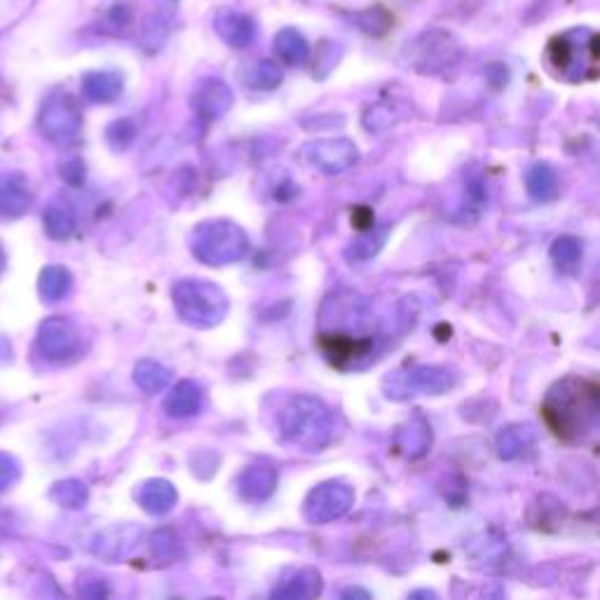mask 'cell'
<instances>
[{
	"mask_svg": "<svg viewBox=\"0 0 600 600\" xmlns=\"http://www.w3.org/2000/svg\"><path fill=\"white\" fill-rule=\"evenodd\" d=\"M598 411V385L593 380L570 375V378L558 380L549 390L542 404V420L547 422L551 434L572 443L591 434L598 422Z\"/></svg>",
	"mask_w": 600,
	"mask_h": 600,
	"instance_id": "6da1fadb",
	"label": "cell"
},
{
	"mask_svg": "<svg viewBox=\"0 0 600 600\" xmlns=\"http://www.w3.org/2000/svg\"><path fill=\"white\" fill-rule=\"evenodd\" d=\"M279 439L317 453L333 439V415L322 401L308 394L293 397L277 415Z\"/></svg>",
	"mask_w": 600,
	"mask_h": 600,
	"instance_id": "7a4b0ae2",
	"label": "cell"
},
{
	"mask_svg": "<svg viewBox=\"0 0 600 600\" xmlns=\"http://www.w3.org/2000/svg\"><path fill=\"white\" fill-rule=\"evenodd\" d=\"M544 57L556 78L568 83L593 80L598 73V36L589 29L558 33L549 40Z\"/></svg>",
	"mask_w": 600,
	"mask_h": 600,
	"instance_id": "3957f363",
	"label": "cell"
},
{
	"mask_svg": "<svg viewBox=\"0 0 600 600\" xmlns=\"http://www.w3.org/2000/svg\"><path fill=\"white\" fill-rule=\"evenodd\" d=\"M174 305L183 322L195 329H211L228 315V296L204 279H183L174 286Z\"/></svg>",
	"mask_w": 600,
	"mask_h": 600,
	"instance_id": "277c9868",
	"label": "cell"
},
{
	"mask_svg": "<svg viewBox=\"0 0 600 600\" xmlns=\"http://www.w3.org/2000/svg\"><path fill=\"white\" fill-rule=\"evenodd\" d=\"M249 240L240 225L230 221L202 223L193 235V254L207 265H230L247 254Z\"/></svg>",
	"mask_w": 600,
	"mask_h": 600,
	"instance_id": "5b68a950",
	"label": "cell"
},
{
	"mask_svg": "<svg viewBox=\"0 0 600 600\" xmlns=\"http://www.w3.org/2000/svg\"><path fill=\"white\" fill-rule=\"evenodd\" d=\"M462 57V45L446 29H427L406 45L408 66L420 73H441L455 66Z\"/></svg>",
	"mask_w": 600,
	"mask_h": 600,
	"instance_id": "8992f818",
	"label": "cell"
},
{
	"mask_svg": "<svg viewBox=\"0 0 600 600\" xmlns=\"http://www.w3.org/2000/svg\"><path fill=\"white\" fill-rule=\"evenodd\" d=\"M38 127L52 143H71L83 129V113L71 94H54L40 111Z\"/></svg>",
	"mask_w": 600,
	"mask_h": 600,
	"instance_id": "52a82bcc",
	"label": "cell"
},
{
	"mask_svg": "<svg viewBox=\"0 0 600 600\" xmlns=\"http://www.w3.org/2000/svg\"><path fill=\"white\" fill-rule=\"evenodd\" d=\"M36 347L47 361H68L80 354V336L68 319L50 317L40 324Z\"/></svg>",
	"mask_w": 600,
	"mask_h": 600,
	"instance_id": "ba28073f",
	"label": "cell"
},
{
	"mask_svg": "<svg viewBox=\"0 0 600 600\" xmlns=\"http://www.w3.org/2000/svg\"><path fill=\"white\" fill-rule=\"evenodd\" d=\"M354 493L350 486L338 481H329L317 486L305 500V518L310 523H329L336 521L352 507Z\"/></svg>",
	"mask_w": 600,
	"mask_h": 600,
	"instance_id": "9c48e42d",
	"label": "cell"
},
{
	"mask_svg": "<svg viewBox=\"0 0 600 600\" xmlns=\"http://www.w3.org/2000/svg\"><path fill=\"white\" fill-rule=\"evenodd\" d=\"M319 350L326 354V359L338 368L359 366L361 359L371 357L373 338L371 336H354L347 331H329L319 336Z\"/></svg>",
	"mask_w": 600,
	"mask_h": 600,
	"instance_id": "30bf717a",
	"label": "cell"
},
{
	"mask_svg": "<svg viewBox=\"0 0 600 600\" xmlns=\"http://www.w3.org/2000/svg\"><path fill=\"white\" fill-rule=\"evenodd\" d=\"M305 158L324 174H343L357 162L359 153L350 139H319L305 146Z\"/></svg>",
	"mask_w": 600,
	"mask_h": 600,
	"instance_id": "8fae6325",
	"label": "cell"
},
{
	"mask_svg": "<svg viewBox=\"0 0 600 600\" xmlns=\"http://www.w3.org/2000/svg\"><path fill=\"white\" fill-rule=\"evenodd\" d=\"M214 29L218 38L228 47H233V50H244V47H249L256 38L254 19L233 8H223L216 12Z\"/></svg>",
	"mask_w": 600,
	"mask_h": 600,
	"instance_id": "7c38bea8",
	"label": "cell"
},
{
	"mask_svg": "<svg viewBox=\"0 0 600 600\" xmlns=\"http://www.w3.org/2000/svg\"><path fill=\"white\" fill-rule=\"evenodd\" d=\"M190 104H193V108L202 118L216 120L228 113L230 106H233V90H230L223 80L207 78L193 90Z\"/></svg>",
	"mask_w": 600,
	"mask_h": 600,
	"instance_id": "4fadbf2b",
	"label": "cell"
},
{
	"mask_svg": "<svg viewBox=\"0 0 600 600\" xmlns=\"http://www.w3.org/2000/svg\"><path fill=\"white\" fill-rule=\"evenodd\" d=\"M176 15L174 0H158L155 8L148 12L141 26V45L146 52H158L167 43L169 31Z\"/></svg>",
	"mask_w": 600,
	"mask_h": 600,
	"instance_id": "5bb4252c",
	"label": "cell"
},
{
	"mask_svg": "<svg viewBox=\"0 0 600 600\" xmlns=\"http://www.w3.org/2000/svg\"><path fill=\"white\" fill-rule=\"evenodd\" d=\"M33 193L29 181L19 172L0 174V216L19 218L31 209Z\"/></svg>",
	"mask_w": 600,
	"mask_h": 600,
	"instance_id": "9a60e30c",
	"label": "cell"
},
{
	"mask_svg": "<svg viewBox=\"0 0 600 600\" xmlns=\"http://www.w3.org/2000/svg\"><path fill=\"white\" fill-rule=\"evenodd\" d=\"M136 500H139V504L148 511V514L165 516L167 511L174 509L176 490L169 481L153 479L139 486V490H136Z\"/></svg>",
	"mask_w": 600,
	"mask_h": 600,
	"instance_id": "2e32d148",
	"label": "cell"
},
{
	"mask_svg": "<svg viewBox=\"0 0 600 600\" xmlns=\"http://www.w3.org/2000/svg\"><path fill=\"white\" fill-rule=\"evenodd\" d=\"M122 75L115 71H92L83 78V94L94 104H111L122 94Z\"/></svg>",
	"mask_w": 600,
	"mask_h": 600,
	"instance_id": "e0dca14e",
	"label": "cell"
},
{
	"mask_svg": "<svg viewBox=\"0 0 600 600\" xmlns=\"http://www.w3.org/2000/svg\"><path fill=\"white\" fill-rule=\"evenodd\" d=\"M406 387L420 394H441L453 387V375L441 366H418L406 375Z\"/></svg>",
	"mask_w": 600,
	"mask_h": 600,
	"instance_id": "ac0fdd59",
	"label": "cell"
},
{
	"mask_svg": "<svg viewBox=\"0 0 600 600\" xmlns=\"http://www.w3.org/2000/svg\"><path fill=\"white\" fill-rule=\"evenodd\" d=\"M277 474L268 465H254L240 474V493L249 502H263L275 490Z\"/></svg>",
	"mask_w": 600,
	"mask_h": 600,
	"instance_id": "d6986e66",
	"label": "cell"
},
{
	"mask_svg": "<svg viewBox=\"0 0 600 600\" xmlns=\"http://www.w3.org/2000/svg\"><path fill=\"white\" fill-rule=\"evenodd\" d=\"M202 408V392L200 387L190 380H183V383L174 385L169 390L167 399H165V411L172 415V418H190Z\"/></svg>",
	"mask_w": 600,
	"mask_h": 600,
	"instance_id": "ffe728a7",
	"label": "cell"
},
{
	"mask_svg": "<svg viewBox=\"0 0 600 600\" xmlns=\"http://www.w3.org/2000/svg\"><path fill=\"white\" fill-rule=\"evenodd\" d=\"M275 52L286 66H305L310 61V45L296 29H282L275 36Z\"/></svg>",
	"mask_w": 600,
	"mask_h": 600,
	"instance_id": "44dd1931",
	"label": "cell"
},
{
	"mask_svg": "<svg viewBox=\"0 0 600 600\" xmlns=\"http://www.w3.org/2000/svg\"><path fill=\"white\" fill-rule=\"evenodd\" d=\"M71 284H73V277L66 268H61V265H47V268L40 272L38 291L47 303H57V300L68 296Z\"/></svg>",
	"mask_w": 600,
	"mask_h": 600,
	"instance_id": "7402d4cb",
	"label": "cell"
},
{
	"mask_svg": "<svg viewBox=\"0 0 600 600\" xmlns=\"http://www.w3.org/2000/svg\"><path fill=\"white\" fill-rule=\"evenodd\" d=\"M322 593V575L317 570L305 568L293 575L284 586L275 591V598H315Z\"/></svg>",
	"mask_w": 600,
	"mask_h": 600,
	"instance_id": "603a6c76",
	"label": "cell"
},
{
	"mask_svg": "<svg viewBox=\"0 0 600 600\" xmlns=\"http://www.w3.org/2000/svg\"><path fill=\"white\" fill-rule=\"evenodd\" d=\"M169 375H172V373H169L165 366L158 364V361H150V359L139 361V364H136V368H134L136 385H139L141 390L148 392V394L167 390Z\"/></svg>",
	"mask_w": 600,
	"mask_h": 600,
	"instance_id": "cb8c5ba5",
	"label": "cell"
},
{
	"mask_svg": "<svg viewBox=\"0 0 600 600\" xmlns=\"http://www.w3.org/2000/svg\"><path fill=\"white\" fill-rule=\"evenodd\" d=\"M136 537H139V533L132 528H115V530H108L106 535H101V540L97 544V554L104 556V558H122L127 554L129 549H134V542Z\"/></svg>",
	"mask_w": 600,
	"mask_h": 600,
	"instance_id": "d4e9b609",
	"label": "cell"
},
{
	"mask_svg": "<svg viewBox=\"0 0 600 600\" xmlns=\"http://www.w3.org/2000/svg\"><path fill=\"white\" fill-rule=\"evenodd\" d=\"M75 214L66 204H54L45 211V230L52 240H68L75 233Z\"/></svg>",
	"mask_w": 600,
	"mask_h": 600,
	"instance_id": "484cf974",
	"label": "cell"
},
{
	"mask_svg": "<svg viewBox=\"0 0 600 600\" xmlns=\"http://www.w3.org/2000/svg\"><path fill=\"white\" fill-rule=\"evenodd\" d=\"M50 497H52V502H57L59 507H64V509H80V507H85L90 493H87V486L83 481L66 479V481L54 483L50 490Z\"/></svg>",
	"mask_w": 600,
	"mask_h": 600,
	"instance_id": "4316f807",
	"label": "cell"
},
{
	"mask_svg": "<svg viewBox=\"0 0 600 600\" xmlns=\"http://www.w3.org/2000/svg\"><path fill=\"white\" fill-rule=\"evenodd\" d=\"M429 441H432L429 427L422 425V422H411V425L401 427L397 434V446L406 455H422L427 450Z\"/></svg>",
	"mask_w": 600,
	"mask_h": 600,
	"instance_id": "83f0119b",
	"label": "cell"
},
{
	"mask_svg": "<svg viewBox=\"0 0 600 600\" xmlns=\"http://www.w3.org/2000/svg\"><path fill=\"white\" fill-rule=\"evenodd\" d=\"M247 78H249V85L256 87V90H275V87L282 85L284 75H282V68H279L275 61L265 59L251 66Z\"/></svg>",
	"mask_w": 600,
	"mask_h": 600,
	"instance_id": "f1b7e54d",
	"label": "cell"
},
{
	"mask_svg": "<svg viewBox=\"0 0 600 600\" xmlns=\"http://www.w3.org/2000/svg\"><path fill=\"white\" fill-rule=\"evenodd\" d=\"M525 181H528L530 195L537 197V200H547L556 190V174L547 165H535L525 176Z\"/></svg>",
	"mask_w": 600,
	"mask_h": 600,
	"instance_id": "f546056e",
	"label": "cell"
},
{
	"mask_svg": "<svg viewBox=\"0 0 600 600\" xmlns=\"http://www.w3.org/2000/svg\"><path fill=\"white\" fill-rule=\"evenodd\" d=\"M551 258L565 270L575 268L582 261V244L575 237H558L554 249H551Z\"/></svg>",
	"mask_w": 600,
	"mask_h": 600,
	"instance_id": "4dcf8cb0",
	"label": "cell"
},
{
	"mask_svg": "<svg viewBox=\"0 0 600 600\" xmlns=\"http://www.w3.org/2000/svg\"><path fill=\"white\" fill-rule=\"evenodd\" d=\"M528 429L521 427H509L504 429L500 434V441H497V446H500V453L504 458H516V455H521L525 448H528Z\"/></svg>",
	"mask_w": 600,
	"mask_h": 600,
	"instance_id": "1f68e13d",
	"label": "cell"
},
{
	"mask_svg": "<svg viewBox=\"0 0 600 600\" xmlns=\"http://www.w3.org/2000/svg\"><path fill=\"white\" fill-rule=\"evenodd\" d=\"M354 22L359 24V29H361V31L371 33V36H383V33H385L387 29H390L392 17L387 15L385 10L371 8V10L359 12V15L354 17Z\"/></svg>",
	"mask_w": 600,
	"mask_h": 600,
	"instance_id": "d6a6232c",
	"label": "cell"
},
{
	"mask_svg": "<svg viewBox=\"0 0 600 600\" xmlns=\"http://www.w3.org/2000/svg\"><path fill=\"white\" fill-rule=\"evenodd\" d=\"M150 547H153V554L162 558V561H172V558L179 556V540L169 533V530H158L150 540Z\"/></svg>",
	"mask_w": 600,
	"mask_h": 600,
	"instance_id": "836d02e7",
	"label": "cell"
},
{
	"mask_svg": "<svg viewBox=\"0 0 600 600\" xmlns=\"http://www.w3.org/2000/svg\"><path fill=\"white\" fill-rule=\"evenodd\" d=\"M108 141H111V146L115 148H127L129 143L134 141L136 136V127L132 120H115L111 127H108Z\"/></svg>",
	"mask_w": 600,
	"mask_h": 600,
	"instance_id": "e575fe53",
	"label": "cell"
},
{
	"mask_svg": "<svg viewBox=\"0 0 600 600\" xmlns=\"http://www.w3.org/2000/svg\"><path fill=\"white\" fill-rule=\"evenodd\" d=\"M364 125L371 132H383V129L394 125V113L390 106H371L364 115Z\"/></svg>",
	"mask_w": 600,
	"mask_h": 600,
	"instance_id": "d590c367",
	"label": "cell"
},
{
	"mask_svg": "<svg viewBox=\"0 0 600 600\" xmlns=\"http://www.w3.org/2000/svg\"><path fill=\"white\" fill-rule=\"evenodd\" d=\"M338 59H340V45L331 43V40H324L317 54V78H324V75L338 64Z\"/></svg>",
	"mask_w": 600,
	"mask_h": 600,
	"instance_id": "8d00e7d4",
	"label": "cell"
},
{
	"mask_svg": "<svg viewBox=\"0 0 600 600\" xmlns=\"http://www.w3.org/2000/svg\"><path fill=\"white\" fill-rule=\"evenodd\" d=\"M19 481V462L8 453H0V493L10 490Z\"/></svg>",
	"mask_w": 600,
	"mask_h": 600,
	"instance_id": "74e56055",
	"label": "cell"
},
{
	"mask_svg": "<svg viewBox=\"0 0 600 600\" xmlns=\"http://www.w3.org/2000/svg\"><path fill=\"white\" fill-rule=\"evenodd\" d=\"M61 176H64V179L71 183V186H80V183H83V176H85L83 162H80V160L66 162L64 169H61Z\"/></svg>",
	"mask_w": 600,
	"mask_h": 600,
	"instance_id": "f35d334b",
	"label": "cell"
},
{
	"mask_svg": "<svg viewBox=\"0 0 600 600\" xmlns=\"http://www.w3.org/2000/svg\"><path fill=\"white\" fill-rule=\"evenodd\" d=\"M129 10L127 8H113L108 12V26H111V31L122 33L129 26Z\"/></svg>",
	"mask_w": 600,
	"mask_h": 600,
	"instance_id": "ab89813d",
	"label": "cell"
},
{
	"mask_svg": "<svg viewBox=\"0 0 600 600\" xmlns=\"http://www.w3.org/2000/svg\"><path fill=\"white\" fill-rule=\"evenodd\" d=\"M359 223V228H368V225H373V216L368 209H357L354 211V225Z\"/></svg>",
	"mask_w": 600,
	"mask_h": 600,
	"instance_id": "60d3db41",
	"label": "cell"
},
{
	"mask_svg": "<svg viewBox=\"0 0 600 600\" xmlns=\"http://www.w3.org/2000/svg\"><path fill=\"white\" fill-rule=\"evenodd\" d=\"M10 357H12V347L8 345V340L0 338V364H3V361H8Z\"/></svg>",
	"mask_w": 600,
	"mask_h": 600,
	"instance_id": "b9f144b4",
	"label": "cell"
},
{
	"mask_svg": "<svg viewBox=\"0 0 600 600\" xmlns=\"http://www.w3.org/2000/svg\"><path fill=\"white\" fill-rule=\"evenodd\" d=\"M3 270H5V251L0 247V275H3Z\"/></svg>",
	"mask_w": 600,
	"mask_h": 600,
	"instance_id": "7bdbcfd3",
	"label": "cell"
}]
</instances>
